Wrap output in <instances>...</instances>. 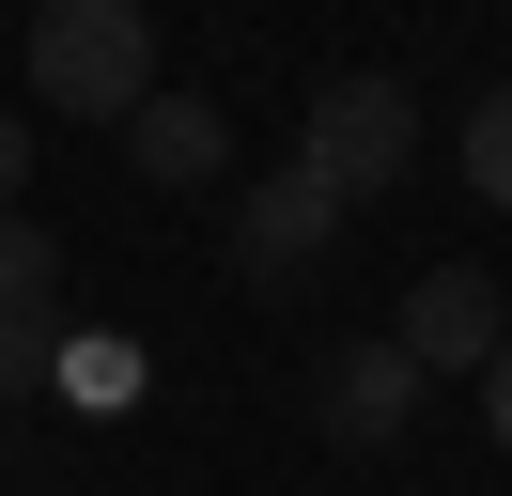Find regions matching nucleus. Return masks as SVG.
Segmentation results:
<instances>
[{"mask_svg": "<svg viewBox=\"0 0 512 496\" xmlns=\"http://www.w3.org/2000/svg\"><path fill=\"white\" fill-rule=\"evenodd\" d=\"M32 93L78 109V124H125L156 93V16L140 0H47L32 16Z\"/></svg>", "mask_w": 512, "mask_h": 496, "instance_id": "1", "label": "nucleus"}, {"mask_svg": "<svg viewBox=\"0 0 512 496\" xmlns=\"http://www.w3.org/2000/svg\"><path fill=\"white\" fill-rule=\"evenodd\" d=\"M404 155H419V93L404 78H326L311 124H295V171L342 186V217L373 202V186H404Z\"/></svg>", "mask_w": 512, "mask_h": 496, "instance_id": "2", "label": "nucleus"}, {"mask_svg": "<svg viewBox=\"0 0 512 496\" xmlns=\"http://www.w3.org/2000/svg\"><path fill=\"white\" fill-rule=\"evenodd\" d=\"M388 341H404L419 372H481V357L512 341V295H497L481 264H419V279H404V326H388Z\"/></svg>", "mask_w": 512, "mask_h": 496, "instance_id": "3", "label": "nucleus"}, {"mask_svg": "<svg viewBox=\"0 0 512 496\" xmlns=\"http://www.w3.org/2000/svg\"><path fill=\"white\" fill-rule=\"evenodd\" d=\"M326 233H342V186H326V171H295V155L249 186V202H233V248H249V279H295Z\"/></svg>", "mask_w": 512, "mask_h": 496, "instance_id": "4", "label": "nucleus"}, {"mask_svg": "<svg viewBox=\"0 0 512 496\" xmlns=\"http://www.w3.org/2000/svg\"><path fill=\"white\" fill-rule=\"evenodd\" d=\"M419 388H435V372H419L404 341H342V357H326V434H342V450H388V434L419 419Z\"/></svg>", "mask_w": 512, "mask_h": 496, "instance_id": "5", "label": "nucleus"}, {"mask_svg": "<svg viewBox=\"0 0 512 496\" xmlns=\"http://www.w3.org/2000/svg\"><path fill=\"white\" fill-rule=\"evenodd\" d=\"M125 155H140L156 186H218V171H233V124L202 109V93H140V109H125Z\"/></svg>", "mask_w": 512, "mask_h": 496, "instance_id": "6", "label": "nucleus"}, {"mask_svg": "<svg viewBox=\"0 0 512 496\" xmlns=\"http://www.w3.org/2000/svg\"><path fill=\"white\" fill-rule=\"evenodd\" d=\"M0 310H63V233L0 202Z\"/></svg>", "mask_w": 512, "mask_h": 496, "instance_id": "7", "label": "nucleus"}, {"mask_svg": "<svg viewBox=\"0 0 512 496\" xmlns=\"http://www.w3.org/2000/svg\"><path fill=\"white\" fill-rule=\"evenodd\" d=\"M47 388H63V403H125V388H140V357H125L109 326H63V372H47Z\"/></svg>", "mask_w": 512, "mask_h": 496, "instance_id": "8", "label": "nucleus"}, {"mask_svg": "<svg viewBox=\"0 0 512 496\" xmlns=\"http://www.w3.org/2000/svg\"><path fill=\"white\" fill-rule=\"evenodd\" d=\"M466 186H481V202L512 217V78H497V93L466 109Z\"/></svg>", "mask_w": 512, "mask_h": 496, "instance_id": "9", "label": "nucleus"}, {"mask_svg": "<svg viewBox=\"0 0 512 496\" xmlns=\"http://www.w3.org/2000/svg\"><path fill=\"white\" fill-rule=\"evenodd\" d=\"M63 372V310H0V403Z\"/></svg>", "mask_w": 512, "mask_h": 496, "instance_id": "10", "label": "nucleus"}, {"mask_svg": "<svg viewBox=\"0 0 512 496\" xmlns=\"http://www.w3.org/2000/svg\"><path fill=\"white\" fill-rule=\"evenodd\" d=\"M481 434H497V450H512V341H497V357H481Z\"/></svg>", "mask_w": 512, "mask_h": 496, "instance_id": "11", "label": "nucleus"}, {"mask_svg": "<svg viewBox=\"0 0 512 496\" xmlns=\"http://www.w3.org/2000/svg\"><path fill=\"white\" fill-rule=\"evenodd\" d=\"M16 186H32V124H0V202H16Z\"/></svg>", "mask_w": 512, "mask_h": 496, "instance_id": "12", "label": "nucleus"}]
</instances>
